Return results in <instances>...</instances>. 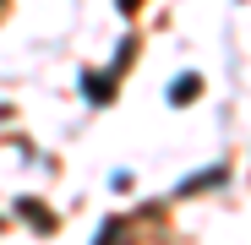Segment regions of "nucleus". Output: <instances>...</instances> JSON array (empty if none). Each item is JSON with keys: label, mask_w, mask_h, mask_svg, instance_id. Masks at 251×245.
Masks as SVG:
<instances>
[{"label": "nucleus", "mask_w": 251, "mask_h": 245, "mask_svg": "<svg viewBox=\"0 0 251 245\" xmlns=\"http://www.w3.org/2000/svg\"><path fill=\"white\" fill-rule=\"evenodd\" d=\"M22 218H27L33 229H44V234L55 229V218H50V213H38V201H22Z\"/></svg>", "instance_id": "1"}, {"label": "nucleus", "mask_w": 251, "mask_h": 245, "mask_svg": "<svg viewBox=\"0 0 251 245\" xmlns=\"http://www.w3.org/2000/svg\"><path fill=\"white\" fill-rule=\"evenodd\" d=\"M191 93H197V76H186V82H175V93H170V98H175V104H186Z\"/></svg>", "instance_id": "2"}]
</instances>
